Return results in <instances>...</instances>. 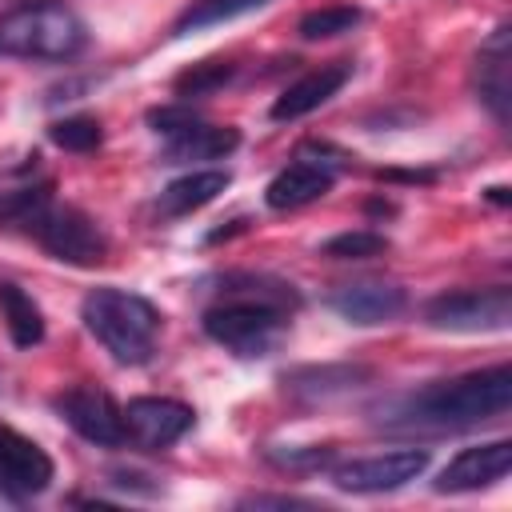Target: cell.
<instances>
[{
  "label": "cell",
  "mask_w": 512,
  "mask_h": 512,
  "mask_svg": "<svg viewBox=\"0 0 512 512\" xmlns=\"http://www.w3.org/2000/svg\"><path fill=\"white\" fill-rule=\"evenodd\" d=\"M88 44L84 20L56 4H20L0 16V56H20V60H72Z\"/></svg>",
  "instance_id": "4"
},
{
  "label": "cell",
  "mask_w": 512,
  "mask_h": 512,
  "mask_svg": "<svg viewBox=\"0 0 512 512\" xmlns=\"http://www.w3.org/2000/svg\"><path fill=\"white\" fill-rule=\"evenodd\" d=\"M512 404V368L492 364L480 372H464L452 380L424 384L376 408V424L384 432H464L484 420L504 416Z\"/></svg>",
  "instance_id": "1"
},
{
  "label": "cell",
  "mask_w": 512,
  "mask_h": 512,
  "mask_svg": "<svg viewBox=\"0 0 512 512\" xmlns=\"http://www.w3.org/2000/svg\"><path fill=\"white\" fill-rule=\"evenodd\" d=\"M512 468V444L508 440H488V444H472L460 448L436 476V492H480L492 488L508 476Z\"/></svg>",
  "instance_id": "11"
},
{
  "label": "cell",
  "mask_w": 512,
  "mask_h": 512,
  "mask_svg": "<svg viewBox=\"0 0 512 512\" xmlns=\"http://www.w3.org/2000/svg\"><path fill=\"white\" fill-rule=\"evenodd\" d=\"M356 376H368V372H364V368H300V372L284 376V384H288V392L316 400V396L344 392V388H348Z\"/></svg>",
  "instance_id": "20"
},
{
  "label": "cell",
  "mask_w": 512,
  "mask_h": 512,
  "mask_svg": "<svg viewBox=\"0 0 512 512\" xmlns=\"http://www.w3.org/2000/svg\"><path fill=\"white\" fill-rule=\"evenodd\" d=\"M348 76H352V64H348V60H332V64H320V68L304 72L300 80H292V84L276 96L272 120L284 124V120H300V116L316 112L320 104H328V100L348 84Z\"/></svg>",
  "instance_id": "15"
},
{
  "label": "cell",
  "mask_w": 512,
  "mask_h": 512,
  "mask_svg": "<svg viewBox=\"0 0 512 512\" xmlns=\"http://www.w3.org/2000/svg\"><path fill=\"white\" fill-rule=\"evenodd\" d=\"M328 308L336 316H344L348 324H388L408 308V292L392 280H356V284H340L328 296Z\"/></svg>",
  "instance_id": "13"
},
{
  "label": "cell",
  "mask_w": 512,
  "mask_h": 512,
  "mask_svg": "<svg viewBox=\"0 0 512 512\" xmlns=\"http://www.w3.org/2000/svg\"><path fill=\"white\" fill-rule=\"evenodd\" d=\"M120 412H124V440H132L144 452L176 444L196 420V412L172 396H136Z\"/></svg>",
  "instance_id": "8"
},
{
  "label": "cell",
  "mask_w": 512,
  "mask_h": 512,
  "mask_svg": "<svg viewBox=\"0 0 512 512\" xmlns=\"http://www.w3.org/2000/svg\"><path fill=\"white\" fill-rule=\"evenodd\" d=\"M192 120H196V112L184 108V104H168V108H152V112H148V124H152V132H160V136H172V132L188 128Z\"/></svg>",
  "instance_id": "27"
},
{
  "label": "cell",
  "mask_w": 512,
  "mask_h": 512,
  "mask_svg": "<svg viewBox=\"0 0 512 512\" xmlns=\"http://www.w3.org/2000/svg\"><path fill=\"white\" fill-rule=\"evenodd\" d=\"M48 140L64 152H96L104 144V128L96 116H64L48 124Z\"/></svg>",
  "instance_id": "22"
},
{
  "label": "cell",
  "mask_w": 512,
  "mask_h": 512,
  "mask_svg": "<svg viewBox=\"0 0 512 512\" xmlns=\"http://www.w3.org/2000/svg\"><path fill=\"white\" fill-rule=\"evenodd\" d=\"M384 252H388V236H380L372 228H352V232H340L320 244V256H328V260H372Z\"/></svg>",
  "instance_id": "24"
},
{
  "label": "cell",
  "mask_w": 512,
  "mask_h": 512,
  "mask_svg": "<svg viewBox=\"0 0 512 512\" xmlns=\"http://www.w3.org/2000/svg\"><path fill=\"white\" fill-rule=\"evenodd\" d=\"M0 316L8 324V336L16 348H36L44 340V316L40 304L12 280H0Z\"/></svg>",
  "instance_id": "18"
},
{
  "label": "cell",
  "mask_w": 512,
  "mask_h": 512,
  "mask_svg": "<svg viewBox=\"0 0 512 512\" xmlns=\"http://www.w3.org/2000/svg\"><path fill=\"white\" fill-rule=\"evenodd\" d=\"M56 412L68 420L76 436H84L96 448L124 444V412L104 388H68L56 396Z\"/></svg>",
  "instance_id": "10"
},
{
  "label": "cell",
  "mask_w": 512,
  "mask_h": 512,
  "mask_svg": "<svg viewBox=\"0 0 512 512\" xmlns=\"http://www.w3.org/2000/svg\"><path fill=\"white\" fill-rule=\"evenodd\" d=\"M228 300L204 312L208 340L236 356H268L288 332V308L300 304L296 288L272 276H228Z\"/></svg>",
  "instance_id": "2"
},
{
  "label": "cell",
  "mask_w": 512,
  "mask_h": 512,
  "mask_svg": "<svg viewBox=\"0 0 512 512\" xmlns=\"http://www.w3.org/2000/svg\"><path fill=\"white\" fill-rule=\"evenodd\" d=\"M424 468H428V448H396V452H376V456H360L332 468V484L340 492L380 496L412 484Z\"/></svg>",
  "instance_id": "7"
},
{
  "label": "cell",
  "mask_w": 512,
  "mask_h": 512,
  "mask_svg": "<svg viewBox=\"0 0 512 512\" xmlns=\"http://www.w3.org/2000/svg\"><path fill=\"white\" fill-rule=\"evenodd\" d=\"M56 468L52 456L28 440L24 432H16L12 424H0V488L8 500H32L52 484Z\"/></svg>",
  "instance_id": "9"
},
{
  "label": "cell",
  "mask_w": 512,
  "mask_h": 512,
  "mask_svg": "<svg viewBox=\"0 0 512 512\" xmlns=\"http://www.w3.org/2000/svg\"><path fill=\"white\" fill-rule=\"evenodd\" d=\"M360 8H352V4H328V8H312V12H304L300 16V24H296V32L304 36V40H328V36H344V32H352L356 24H360Z\"/></svg>",
  "instance_id": "21"
},
{
  "label": "cell",
  "mask_w": 512,
  "mask_h": 512,
  "mask_svg": "<svg viewBox=\"0 0 512 512\" xmlns=\"http://www.w3.org/2000/svg\"><path fill=\"white\" fill-rule=\"evenodd\" d=\"M472 80H476V96L488 104V112L500 124H508V116H512V28L508 24H500L480 44Z\"/></svg>",
  "instance_id": "12"
},
{
  "label": "cell",
  "mask_w": 512,
  "mask_h": 512,
  "mask_svg": "<svg viewBox=\"0 0 512 512\" xmlns=\"http://www.w3.org/2000/svg\"><path fill=\"white\" fill-rule=\"evenodd\" d=\"M240 504L244 508H308V500H296V496H244Z\"/></svg>",
  "instance_id": "28"
},
{
  "label": "cell",
  "mask_w": 512,
  "mask_h": 512,
  "mask_svg": "<svg viewBox=\"0 0 512 512\" xmlns=\"http://www.w3.org/2000/svg\"><path fill=\"white\" fill-rule=\"evenodd\" d=\"M512 320V288H456L424 304V324L436 332H500Z\"/></svg>",
  "instance_id": "6"
},
{
  "label": "cell",
  "mask_w": 512,
  "mask_h": 512,
  "mask_svg": "<svg viewBox=\"0 0 512 512\" xmlns=\"http://www.w3.org/2000/svg\"><path fill=\"white\" fill-rule=\"evenodd\" d=\"M268 0H196L172 28V36H188V32H200V28H212V24H224V20H236L244 12H256L264 8Z\"/></svg>",
  "instance_id": "19"
},
{
  "label": "cell",
  "mask_w": 512,
  "mask_h": 512,
  "mask_svg": "<svg viewBox=\"0 0 512 512\" xmlns=\"http://www.w3.org/2000/svg\"><path fill=\"white\" fill-rule=\"evenodd\" d=\"M488 196H492L496 204H508V188H500V184H496V188H488Z\"/></svg>",
  "instance_id": "29"
},
{
  "label": "cell",
  "mask_w": 512,
  "mask_h": 512,
  "mask_svg": "<svg viewBox=\"0 0 512 512\" xmlns=\"http://www.w3.org/2000/svg\"><path fill=\"white\" fill-rule=\"evenodd\" d=\"M228 184H232V172H228V168L184 172V176H176V180L156 196V212H160V216H188V212L212 204Z\"/></svg>",
  "instance_id": "17"
},
{
  "label": "cell",
  "mask_w": 512,
  "mask_h": 512,
  "mask_svg": "<svg viewBox=\"0 0 512 512\" xmlns=\"http://www.w3.org/2000/svg\"><path fill=\"white\" fill-rule=\"evenodd\" d=\"M80 320L120 364H144L160 336L156 304L128 288H92L80 304Z\"/></svg>",
  "instance_id": "3"
},
{
  "label": "cell",
  "mask_w": 512,
  "mask_h": 512,
  "mask_svg": "<svg viewBox=\"0 0 512 512\" xmlns=\"http://www.w3.org/2000/svg\"><path fill=\"white\" fill-rule=\"evenodd\" d=\"M48 200H52V188H48V184L4 192V196H0V228H28L32 216H36Z\"/></svg>",
  "instance_id": "25"
},
{
  "label": "cell",
  "mask_w": 512,
  "mask_h": 512,
  "mask_svg": "<svg viewBox=\"0 0 512 512\" xmlns=\"http://www.w3.org/2000/svg\"><path fill=\"white\" fill-rule=\"evenodd\" d=\"M232 76H236V64H228V60H200V64L184 68V72L172 80V88H176V96L192 100V96H208V92L224 88Z\"/></svg>",
  "instance_id": "23"
},
{
  "label": "cell",
  "mask_w": 512,
  "mask_h": 512,
  "mask_svg": "<svg viewBox=\"0 0 512 512\" xmlns=\"http://www.w3.org/2000/svg\"><path fill=\"white\" fill-rule=\"evenodd\" d=\"M28 232L40 240V248L48 256H56L64 264H76V268H92L108 256V236L100 232V224L88 212L72 208V204H52L48 200L32 216Z\"/></svg>",
  "instance_id": "5"
},
{
  "label": "cell",
  "mask_w": 512,
  "mask_h": 512,
  "mask_svg": "<svg viewBox=\"0 0 512 512\" xmlns=\"http://www.w3.org/2000/svg\"><path fill=\"white\" fill-rule=\"evenodd\" d=\"M268 460L280 464V468H292V472H300V468H324L332 460V448H288V452H268Z\"/></svg>",
  "instance_id": "26"
},
{
  "label": "cell",
  "mask_w": 512,
  "mask_h": 512,
  "mask_svg": "<svg viewBox=\"0 0 512 512\" xmlns=\"http://www.w3.org/2000/svg\"><path fill=\"white\" fill-rule=\"evenodd\" d=\"M240 148V128L232 124H204V120H192L188 128L164 136V152L160 160L164 164H188V160H220L228 152Z\"/></svg>",
  "instance_id": "16"
},
{
  "label": "cell",
  "mask_w": 512,
  "mask_h": 512,
  "mask_svg": "<svg viewBox=\"0 0 512 512\" xmlns=\"http://www.w3.org/2000/svg\"><path fill=\"white\" fill-rule=\"evenodd\" d=\"M336 164L340 160H320V156H308L300 152L288 168H280L264 192L268 208L276 212H288V208H304L312 200H320L332 184H336Z\"/></svg>",
  "instance_id": "14"
}]
</instances>
